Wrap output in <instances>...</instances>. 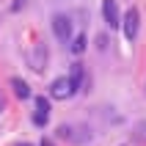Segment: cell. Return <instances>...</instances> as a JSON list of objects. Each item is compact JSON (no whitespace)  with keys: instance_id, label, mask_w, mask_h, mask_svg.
<instances>
[{"instance_id":"2","label":"cell","mask_w":146,"mask_h":146,"mask_svg":"<svg viewBox=\"0 0 146 146\" xmlns=\"http://www.w3.org/2000/svg\"><path fill=\"white\" fill-rule=\"evenodd\" d=\"M124 36L130 41H135L138 39V25H141V14H138V8H130L127 14H124Z\"/></svg>"},{"instance_id":"8","label":"cell","mask_w":146,"mask_h":146,"mask_svg":"<svg viewBox=\"0 0 146 146\" xmlns=\"http://www.w3.org/2000/svg\"><path fill=\"white\" fill-rule=\"evenodd\" d=\"M11 88H14V94L19 99H28V97H31V86H28L22 77H11Z\"/></svg>"},{"instance_id":"9","label":"cell","mask_w":146,"mask_h":146,"mask_svg":"<svg viewBox=\"0 0 146 146\" xmlns=\"http://www.w3.org/2000/svg\"><path fill=\"white\" fill-rule=\"evenodd\" d=\"M132 141H135V143H146V121H141L138 127H135V135H132Z\"/></svg>"},{"instance_id":"1","label":"cell","mask_w":146,"mask_h":146,"mask_svg":"<svg viewBox=\"0 0 146 146\" xmlns=\"http://www.w3.org/2000/svg\"><path fill=\"white\" fill-rule=\"evenodd\" d=\"M52 33H55L61 41H69L72 39V19L66 14H55L52 17Z\"/></svg>"},{"instance_id":"4","label":"cell","mask_w":146,"mask_h":146,"mask_svg":"<svg viewBox=\"0 0 146 146\" xmlns=\"http://www.w3.org/2000/svg\"><path fill=\"white\" fill-rule=\"evenodd\" d=\"M102 17H105L108 28H119V25H121V17H119V6H116V0H102Z\"/></svg>"},{"instance_id":"6","label":"cell","mask_w":146,"mask_h":146,"mask_svg":"<svg viewBox=\"0 0 146 146\" xmlns=\"http://www.w3.org/2000/svg\"><path fill=\"white\" fill-rule=\"evenodd\" d=\"M44 66H47V47L41 41H36V52L31 58V69L33 72H44Z\"/></svg>"},{"instance_id":"12","label":"cell","mask_w":146,"mask_h":146,"mask_svg":"<svg viewBox=\"0 0 146 146\" xmlns=\"http://www.w3.org/2000/svg\"><path fill=\"white\" fill-rule=\"evenodd\" d=\"M3 108H6V99H3V94H0V113H3Z\"/></svg>"},{"instance_id":"13","label":"cell","mask_w":146,"mask_h":146,"mask_svg":"<svg viewBox=\"0 0 146 146\" xmlns=\"http://www.w3.org/2000/svg\"><path fill=\"white\" fill-rule=\"evenodd\" d=\"M17 146H31V143H17Z\"/></svg>"},{"instance_id":"7","label":"cell","mask_w":146,"mask_h":146,"mask_svg":"<svg viewBox=\"0 0 146 146\" xmlns=\"http://www.w3.org/2000/svg\"><path fill=\"white\" fill-rule=\"evenodd\" d=\"M83 80H86V69H83V64H72V74H69L72 88L80 91V88H83Z\"/></svg>"},{"instance_id":"11","label":"cell","mask_w":146,"mask_h":146,"mask_svg":"<svg viewBox=\"0 0 146 146\" xmlns=\"http://www.w3.org/2000/svg\"><path fill=\"white\" fill-rule=\"evenodd\" d=\"M41 146H55V143H52L50 138H44V141H41Z\"/></svg>"},{"instance_id":"5","label":"cell","mask_w":146,"mask_h":146,"mask_svg":"<svg viewBox=\"0 0 146 146\" xmlns=\"http://www.w3.org/2000/svg\"><path fill=\"white\" fill-rule=\"evenodd\" d=\"M50 119V99L47 97H36V113H33V124L44 127Z\"/></svg>"},{"instance_id":"10","label":"cell","mask_w":146,"mask_h":146,"mask_svg":"<svg viewBox=\"0 0 146 146\" xmlns=\"http://www.w3.org/2000/svg\"><path fill=\"white\" fill-rule=\"evenodd\" d=\"M83 50H86V36H74V41H72V52H77V55H80Z\"/></svg>"},{"instance_id":"3","label":"cell","mask_w":146,"mask_h":146,"mask_svg":"<svg viewBox=\"0 0 146 146\" xmlns=\"http://www.w3.org/2000/svg\"><path fill=\"white\" fill-rule=\"evenodd\" d=\"M74 94L72 83H69V77H55L52 80V86H50V97L52 99H69Z\"/></svg>"}]
</instances>
